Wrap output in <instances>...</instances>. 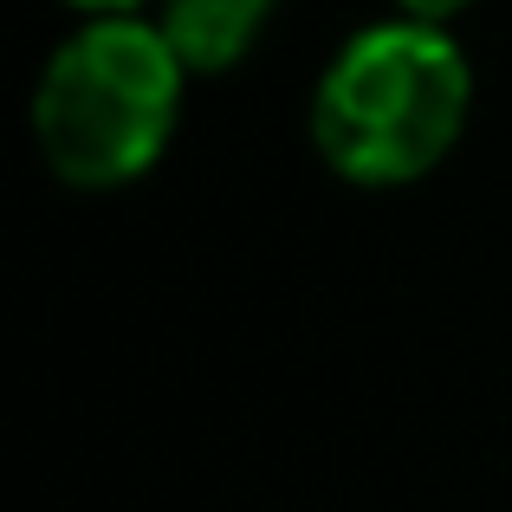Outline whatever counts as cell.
<instances>
[{"instance_id":"6da1fadb","label":"cell","mask_w":512,"mask_h":512,"mask_svg":"<svg viewBox=\"0 0 512 512\" xmlns=\"http://www.w3.org/2000/svg\"><path fill=\"white\" fill-rule=\"evenodd\" d=\"M474 72L435 20H383L331 59L312 98L318 156L363 188L415 182L461 143Z\"/></svg>"},{"instance_id":"7a4b0ae2","label":"cell","mask_w":512,"mask_h":512,"mask_svg":"<svg viewBox=\"0 0 512 512\" xmlns=\"http://www.w3.org/2000/svg\"><path fill=\"white\" fill-rule=\"evenodd\" d=\"M182 52L163 26L98 13L72 33L33 91L39 156L72 188H124L169 150L182 111Z\"/></svg>"},{"instance_id":"3957f363","label":"cell","mask_w":512,"mask_h":512,"mask_svg":"<svg viewBox=\"0 0 512 512\" xmlns=\"http://www.w3.org/2000/svg\"><path fill=\"white\" fill-rule=\"evenodd\" d=\"M273 0H163V33L188 72H227L260 39Z\"/></svg>"},{"instance_id":"277c9868","label":"cell","mask_w":512,"mask_h":512,"mask_svg":"<svg viewBox=\"0 0 512 512\" xmlns=\"http://www.w3.org/2000/svg\"><path fill=\"white\" fill-rule=\"evenodd\" d=\"M461 7H474V0H402V13H409V20H454V13Z\"/></svg>"},{"instance_id":"5b68a950","label":"cell","mask_w":512,"mask_h":512,"mask_svg":"<svg viewBox=\"0 0 512 512\" xmlns=\"http://www.w3.org/2000/svg\"><path fill=\"white\" fill-rule=\"evenodd\" d=\"M65 7H85V13H130V7H143V0H65Z\"/></svg>"}]
</instances>
